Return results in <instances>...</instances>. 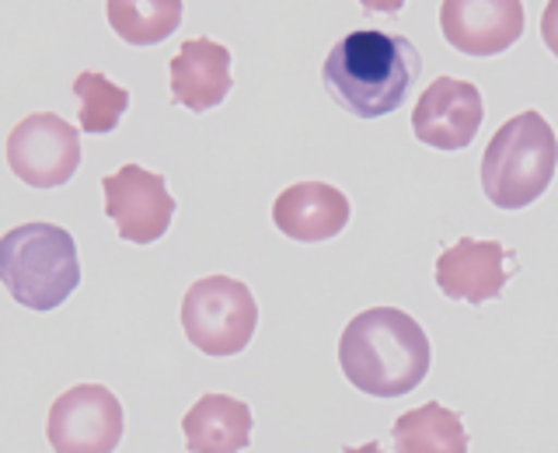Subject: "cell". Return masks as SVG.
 Instances as JSON below:
<instances>
[{
    "label": "cell",
    "instance_id": "ba28073f",
    "mask_svg": "<svg viewBox=\"0 0 558 453\" xmlns=\"http://www.w3.org/2000/svg\"><path fill=\"white\" fill-rule=\"evenodd\" d=\"M105 217L116 223V234L130 244H154L168 234L174 217V196L165 174H154L140 164H122L116 174L101 179Z\"/></svg>",
    "mask_w": 558,
    "mask_h": 453
},
{
    "label": "cell",
    "instance_id": "6da1fadb",
    "mask_svg": "<svg viewBox=\"0 0 558 453\" xmlns=\"http://www.w3.org/2000/svg\"><path fill=\"white\" fill-rule=\"evenodd\" d=\"M418 70L423 57L405 35L360 28L328 49L322 81L331 101L349 115L384 119L405 105Z\"/></svg>",
    "mask_w": 558,
    "mask_h": 453
},
{
    "label": "cell",
    "instance_id": "8fae6325",
    "mask_svg": "<svg viewBox=\"0 0 558 453\" xmlns=\"http://www.w3.org/2000/svg\"><path fill=\"white\" fill-rule=\"evenodd\" d=\"M444 39L464 57H496L523 35L520 0H444Z\"/></svg>",
    "mask_w": 558,
    "mask_h": 453
},
{
    "label": "cell",
    "instance_id": "52a82bcc",
    "mask_svg": "<svg viewBox=\"0 0 558 453\" xmlns=\"http://www.w3.org/2000/svg\"><path fill=\"white\" fill-rule=\"evenodd\" d=\"M46 440L57 453H112L122 440V405L101 383H77L52 401Z\"/></svg>",
    "mask_w": 558,
    "mask_h": 453
},
{
    "label": "cell",
    "instance_id": "ac0fdd59",
    "mask_svg": "<svg viewBox=\"0 0 558 453\" xmlns=\"http://www.w3.org/2000/svg\"><path fill=\"white\" fill-rule=\"evenodd\" d=\"M541 39L551 49V57H558V0H551L541 14Z\"/></svg>",
    "mask_w": 558,
    "mask_h": 453
},
{
    "label": "cell",
    "instance_id": "277c9868",
    "mask_svg": "<svg viewBox=\"0 0 558 453\" xmlns=\"http://www.w3.org/2000/svg\"><path fill=\"white\" fill-rule=\"evenodd\" d=\"M558 171V136L541 112H520L493 133L482 157V192L499 209H523L548 192Z\"/></svg>",
    "mask_w": 558,
    "mask_h": 453
},
{
    "label": "cell",
    "instance_id": "7c38bea8",
    "mask_svg": "<svg viewBox=\"0 0 558 453\" xmlns=\"http://www.w3.org/2000/svg\"><path fill=\"white\" fill-rule=\"evenodd\" d=\"M171 101L189 112H209L231 95V49L196 35L185 39L168 66Z\"/></svg>",
    "mask_w": 558,
    "mask_h": 453
},
{
    "label": "cell",
    "instance_id": "30bf717a",
    "mask_svg": "<svg viewBox=\"0 0 558 453\" xmlns=\"http://www.w3.org/2000/svg\"><path fill=\"white\" fill-rule=\"evenodd\" d=\"M485 119L482 91L468 81L436 77L412 112V133L418 144L433 150H464L475 144V133Z\"/></svg>",
    "mask_w": 558,
    "mask_h": 453
},
{
    "label": "cell",
    "instance_id": "4fadbf2b",
    "mask_svg": "<svg viewBox=\"0 0 558 453\" xmlns=\"http://www.w3.org/2000/svg\"><path fill=\"white\" fill-rule=\"evenodd\" d=\"M272 223L290 241L318 244L331 241L349 223V199L328 182H296L283 188L272 203Z\"/></svg>",
    "mask_w": 558,
    "mask_h": 453
},
{
    "label": "cell",
    "instance_id": "e0dca14e",
    "mask_svg": "<svg viewBox=\"0 0 558 453\" xmlns=\"http://www.w3.org/2000/svg\"><path fill=\"white\" fill-rule=\"evenodd\" d=\"M74 95L81 101L77 109V122L84 133L101 136L112 133L119 126V119L130 109V91L122 84L109 81L98 70H84V74L74 77Z\"/></svg>",
    "mask_w": 558,
    "mask_h": 453
},
{
    "label": "cell",
    "instance_id": "9a60e30c",
    "mask_svg": "<svg viewBox=\"0 0 558 453\" xmlns=\"http://www.w3.org/2000/svg\"><path fill=\"white\" fill-rule=\"evenodd\" d=\"M398 453H468L471 440L458 412L440 401H426L405 415H398L391 429Z\"/></svg>",
    "mask_w": 558,
    "mask_h": 453
},
{
    "label": "cell",
    "instance_id": "7a4b0ae2",
    "mask_svg": "<svg viewBox=\"0 0 558 453\" xmlns=\"http://www.w3.org/2000/svg\"><path fill=\"white\" fill-rule=\"evenodd\" d=\"M429 339L423 325L401 307H371L345 325L339 366L366 397H401L429 374Z\"/></svg>",
    "mask_w": 558,
    "mask_h": 453
},
{
    "label": "cell",
    "instance_id": "5bb4252c",
    "mask_svg": "<svg viewBox=\"0 0 558 453\" xmlns=\"http://www.w3.org/2000/svg\"><path fill=\"white\" fill-rule=\"evenodd\" d=\"M252 408L231 394H203L182 418L189 453H241L252 443Z\"/></svg>",
    "mask_w": 558,
    "mask_h": 453
},
{
    "label": "cell",
    "instance_id": "8992f818",
    "mask_svg": "<svg viewBox=\"0 0 558 453\" xmlns=\"http://www.w3.org/2000/svg\"><path fill=\"white\" fill-rule=\"evenodd\" d=\"M81 157V133L57 112H32L8 133V164L32 188L66 185Z\"/></svg>",
    "mask_w": 558,
    "mask_h": 453
},
{
    "label": "cell",
    "instance_id": "5b68a950",
    "mask_svg": "<svg viewBox=\"0 0 558 453\" xmlns=\"http://www.w3.org/2000/svg\"><path fill=\"white\" fill-rule=\"evenodd\" d=\"M258 325V304L252 290L231 276L196 279L182 296L185 339L206 356H238L248 348Z\"/></svg>",
    "mask_w": 558,
    "mask_h": 453
},
{
    "label": "cell",
    "instance_id": "2e32d148",
    "mask_svg": "<svg viewBox=\"0 0 558 453\" xmlns=\"http://www.w3.org/2000/svg\"><path fill=\"white\" fill-rule=\"evenodd\" d=\"M182 8H185L182 0H150V4H140V0H109L105 14H109V25L122 42L157 46L182 25Z\"/></svg>",
    "mask_w": 558,
    "mask_h": 453
},
{
    "label": "cell",
    "instance_id": "9c48e42d",
    "mask_svg": "<svg viewBox=\"0 0 558 453\" xmlns=\"http://www.w3.org/2000/svg\"><path fill=\"white\" fill-rule=\"evenodd\" d=\"M517 252L499 241L461 237L436 258V286L450 301L485 304L502 296L506 283L517 276Z\"/></svg>",
    "mask_w": 558,
    "mask_h": 453
},
{
    "label": "cell",
    "instance_id": "d6986e66",
    "mask_svg": "<svg viewBox=\"0 0 558 453\" xmlns=\"http://www.w3.org/2000/svg\"><path fill=\"white\" fill-rule=\"evenodd\" d=\"M342 453H384V450H380V443L371 440V443H363V446H342Z\"/></svg>",
    "mask_w": 558,
    "mask_h": 453
},
{
    "label": "cell",
    "instance_id": "3957f363",
    "mask_svg": "<svg viewBox=\"0 0 558 453\" xmlns=\"http://www.w3.org/2000/svg\"><path fill=\"white\" fill-rule=\"evenodd\" d=\"M0 279L28 310H57L81 286L77 241L57 223H22L0 237Z\"/></svg>",
    "mask_w": 558,
    "mask_h": 453
}]
</instances>
